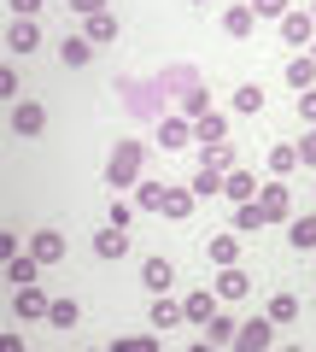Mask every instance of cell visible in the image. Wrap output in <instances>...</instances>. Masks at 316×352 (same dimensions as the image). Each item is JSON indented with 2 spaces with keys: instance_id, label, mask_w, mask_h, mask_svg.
Segmentation results:
<instances>
[{
  "instance_id": "1",
  "label": "cell",
  "mask_w": 316,
  "mask_h": 352,
  "mask_svg": "<svg viewBox=\"0 0 316 352\" xmlns=\"http://www.w3.org/2000/svg\"><path fill=\"white\" fill-rule=\"evenodd\" d=\"M141 159H147L141 141H117L112 159H106V182H112V188H135L141 182Z\"/></svg>"
},
{
  "instance_id": "2",
  "label": "cell",
  "mask_w": 316,
  "mask_h": 352,
  "mask_svg": "<svg viewBox=\"0 0 316 352\" xmlns=\"http://www.w3.org/2000/svg\"><path fill=\"white\" fill-rule=\"evenodd\" d=\"M258 212H264V223H287V217H293V194L287 188H281V182H269V188H258Z\"/></svg>"
},
{
  "instance_id": "3",
  "label": "cell",
  "mask_w": 316,
  "mask_h": 352,
  "mask_svg": "<svg viewBox=\"0 0 316 352\" xmlns=\"http://www.w3.org/2000/svg\"><path fill=\"white\" fill-rule=\"evenodd\" d=\"M47 305H53V300H47V288H41V282H29V288H18V294H12V311L24 317V323L47 317Z\"/></svg>"
},
{
  "instance_id": "4",
  "label": "cell",
  "mask_w": 316,
  "mask_h": 352,
  "mask_svg": "<svg viewBox=\"0 0 316 352\" xmlns=\"http://www.w3.org/2000/svg\"><path fill=\"white\" fill-rule=\"evenodd\" d=\"M12 129L18 135H41L47 129V106L41 100H12Z\"/></svg>"
},
{
  "instance_id": "5",
  "label": "cell",
  "mask_w": 316,
  "mask_h": 352,
  "mask_svg": "<svg viewBox=\"0 0 316 352\" xmlns=\"http://www.w3.org/2000/svg\"><path fill=\"white\" fill-rule=\"evenodd\" d=\"M228 352H269V323H264V317L241 323V329H234V340H228Z\"/></svg>"
},
{
  "instance_id": "6",
  "label": "cell",
  "mask_w": 316,
  "mask_h": 352,
  "mask_svg": "<svg viewBox=\"0 0 316 352\" xmlns=\"http://www.w3.org/2000/svg\"><path fill=\"white\" fill-rule=\"evenodd\" d=\"M29 258L36 264H59L64 258V235L59 229H36V235H29Z\"/></svg>"
},
{
  "instance_id": "7",
  "label": "cell",
  "mask_w": 316,
  "mask_h": 352,
  "mask_svg": "<svg viewBox=\"0 0 316 352\" xmlns=\"http://www.w3.org/2000/svg\"><path fill=\"white\" fill-rule=\"evenodd\" d=\"M6 47H12V53H36V47H41V24H36V18H12Z\"/></svg>"
},
{
  "instance_id": "8",
  "label": "cell",
  "mask_w": 316,
  "mask_h": 352,
  "mask_svg": "<svg viewBox=\"0 0 316 352\" xmlns=\"http://www.w3.org/2000/svg\"><path fill=\"white\" fill-rule=\"evenodd\" d=\"M193 141H199V147H217V141H228V118H223V112L193 118Z\"/></svg>"
},
{
  "instance_id": "9",
  "label": "cell",
  "mask_w": 316,
  "mask_h": 352,
  "mask_svg": "<svg viewBox=\"0 0 316 352\" xmlns=\"http://www.w3.org/2000/svg\"><path fill=\"white\" fill-rule=\"evenodd\" d=\"M205 252H211V264H217V270H228V264L241 258V235H223V229H217V235L205 241Z\"/></svg>"
},
{
  "instance_id": "10",
  "label": "cell",
  "mask_w": 316,
  "mask_h": 352,
  "mask_svg": "<svg viewBox=\"0 0 316 352\" xmlns=\"http://www.w3.org/2000/svg\"><path fill=\"white\" fill-rule=\"evenodd\" d=\"M217 317V294H188V300H182V323H211Z\"/></svg>"
},
{
  "instance_id": "11",
  "label": "cell",
  "mask_w": 316,
  "mask_h": 352,
  "mask_svg": "<svg viewBox=\"0 0 316 352\" xmlns=\"http://www.w3.org/2000/svg\"><path fill=\"white\" fill-rule=\"evenodd\" d=\"M281 36H287L293 47H304V41H316V18L311 12H287L281 18Z\"/></svg>"
},
{
  "instance_id": "12",
  "label": "cell",
  "mask_w": 316,
  "mask_h": 352,
  "mask_svg": "<svg viewBox=\"0 0 316 352\" xmlns=\"http://www.w3.org/2000/svg\"><path fill=\"white\" fill-rule=\"evenodd\" d=\"M287 241L299 252H316V212H304V217H287Z\"/></svg>"
},
{
  "instance_id": "13",
  "label": "cell",
  "mask_w": 316,
  "mask_h": 352,
  "mask_svg": "<svg viewBox=\"0 0 316 352\" xmlns=\"http://www.w3.org/2000/svg\"><path fill=\"white\" fill-rule=\"evenodd\" d=\"M223 194H228L234 206H252V200H258V182H252L246 170H228V176H223Z\"/></svg>"
},
{
  "instance_id": "14",
  "label": "cell",
  "mask_w": 316,
  "mask_h": 352,
  "mask_svg": "<svg viewBox=\"0 0 316 352\" xmlns=\"http://www.w3.org/2000/svg\"><path fill=\"white\" fill-rule=\"evenodd\" d=\"M188 141H193V124H188V118H165V124H158V147L176 153V147H188Z\"/></svg>"
},
{
  "instance_id": "15",
  "label": "cell",
  "mask_w": 316,
  "mask_h": 352,
  "mask_svg": "<svg viewBox=\"0 0 316 352\" xmlns=\"http://www.w3.org/2000/svg\"><path fill=\"white\" fill-rule=\"evenodd\" d=\"M246 288H252V276H246L241 264H228V270H217V294H223V300H241Z\"/></svg>"
},
{
  "instance_id": "16",
  "label": "cell",
  "mask_w": 316,
  "mask_h": 352,
  "mask_svg": "<svg viewBox=\"0 0 316 352\" xmlns=\"http://www.w3.org/2000/svg\"><path fill=\"white\" fill-rule=\"evenodd\" d=\"M141 282H147L152 294H170V282H176V276H170V258H147V264H141Z\"/></svg>"
},
{
  "instance_id": "17",
  "label": "cell",
  "mask_w": 316,
  "mask_h": 352,
  "mask_svg": "<svg viewBox=\"0 0 316 352\" xmlns=\"http://www.w3.org/2000/svg\"><path fill=\"white\" fill-rule=\"evenodd\" d=\"M94 252H100V258H123V252H129V235H123V229H112V223H106L100 235H94Z\"/></svg>"
},
{
  "instance_id": "18",
  "label": "cell",
  "mask_w": 316,
  "mask_h": 352,
  "mask_svg": "<svg viewBox=\"0 0 316 352\" xmlns=\"http://www.w3.org/2000/svg\"><path fill=\"white\" fill-rule=\"evenodd\" d=\"M199 164H205V170H217V176H228V170H234V147H228V141L199 147Z\"/></svg>"
},
{
  "instance_id": "19",
  "label": "cell",
  "mask_w": 316,
  "mask_h": 352,
  "mask_svg": "<svg viewBox=\"0 0 316 352\" xmlns=\"http://www.w3.org/2000/svg\"><path fill=\"white\" fill-rule=\"evenodd\" d=\"M287 82L299 88V94H304V88H316V59H311V53H299V59H287Z\"/></svg>"
},
{
  "instance_id": "20",
  "label": "cell",
  "mask_w": 316,
  "mask_h": 352,
  "mask_svg": "<svg viewBox=\"0 0 316 352\" xmlns=\"http://www.w3.org/2000/svg\"><path fill=\"white\" fill-rule=\"evenodd\" d=\"M165 182H147V176H141V182H135V206H141V212H165Z\"/></svg>"
},
{
  "instance_id": "21",
  "label": "cell",
  "mask_w": 316,
  "mask_h": 352,
  "mask_svg": "<svg viewBox=\"0 0 316 352\" xmlns=\"http://www.w3.org/2000/svg\"><path fill=\"white\" fill-rule=\"evenodd\" d=\"M6 282H18V288H29V282H41V264L29 258V252H18V258L6 264Z\"/></svg>"
},
{
  "instance_id": "22",
  "label": "cell",
  "mask_w": 316,
  "mask_h": 352,
  "mask_svg": "<svg viewBox=\"0 0 316 352\" xmlns=\"http://www.w3.org/2000/svg\"><path fill=\"white\" fill-rule=\"evenodd\" d=\"M293 317H299V300H293V294H276V300L264 305V323L276 329V323H293Z\"/></svg>"
},
{
  "instance_id": "23",
  "label": "cell",
  "mask_w": 316,
  "mask_h": 352,
  "mask_svg": "<svg viewBox=\"0 0 316 352\" xmlns=\"http://www.w3.org/2000/svg\"><path fill=\"white\" fill-rule=\"evenodd\" d=\"M234 329H241V323H234V317H228V311H217V317H211V323H205V340H211V346H217V352H223V346H228V340H234Z\"/></svg>"
},
{
  "instance_id": "24",
  "label": "cell",
  "mask_w": 316,
  "mask_h": 352,
  "mask_svg": "<svg viewBox=\"0 0 316 352\" xmlns=\"http://www.w3.org/2000/svg\"><path fill=\"white\" fill-rule=\"evenodd\" d=\"M82 24H88V30H82V41H88V47H94V41H112V36H117V18H112V12H94V18H82Z\"/></svg>"
},
{
  "instance_id": "25",
  "label": "cell",
  "mask_w": 316,
  "mask_h": 352,
  "mask_svg": "<svg viewBox=\"0 0 316 352\" xmlns=\"http://www.w3.org/2000/svg\"><path fill=\"white\" fill-rule=\"evenodd\" d=\"M182 323V305L170 300V294H158V300H152V329H176Z\"/></svg>"
},
{
  "instance_id": "26",
  "label": "cell",
  "mask_w": 316,
  "mask_h": 352,
  "mask_svg": "<svg viewBox=\"0 0 316 352\" xmlns=\"http://www.w3.org/2000/svg\"><path fill=\"white\" fill-rule=\"evenodd\" d=\"M205 112H211V94H205V82H199V88L182 94V112H176V118H188V124H193V118H205Z\"/></svg>"
},
{
  "instance_id": "27",
  "label": "cell",
  "mask_w": 316,
  "mask_h": 352,
  "mask_svg": "<svg viewBox=\"0 0 316 352\" xmlns=\"http://www.w3.org/2000/svg\"><path fill=\"white\" fill-rule=\"evenodd\" d=\"M188 212H193V188H170L165 194V217H170V223H182Z\"/></svg>"
},
{
  "instance_id": "28",
  "label": "cell",
  "mask_w": 316,
  "mask_h": 352,
  "mask_svg": "<svg viewBox=\"0 0 316 352\" xmlns=\"http://www.w3.org/2000/svg\"><path fill=\"white\" fill-rule=\"evenodd\" d=\"M252 24H258L252 6H228V12H223V30H228V36H252Z\"/></svg>"
},
{
  "instance_id": "29",
  "label": "cell",
  "mask_w": 316,
  "mask_h": 352,
  "mask_svg": "<svg viewBox=\"0 0 316 352\" xmlns=\"http://www.w3.org/2000/svg\"><path fill=\"white\" fill-rule=\"evenodd\" d=\"M59 59L71 65V71H82V65L94 59V47H88V41H82V36H71V41H64V47H59Z\"/></svg>"
},
{
  "instance_id": "30",
  "label": "cell",
  "mask_w": 316,
  "mask_h": 352,
  "mask_svg": "<svg viewBox=\"0 0 316 352\" xmlns=\"http://www.w3.org/2000/svg\"><path fill=\"white\" fill-rule=\"evenodd\" d=\"M47 323L53 329H76V300H53L47 305Z\"/></svg>"
},
{
  "instance_id": "31",
  "label": "cell",
  "mask_w": 316,
  "mask_h": 352,
  "mask_svg": "<svg viewBox=\"0 0 316 352\" xmlns=\"http://www.w3.org/2000/svg\"><path fill=\"white\" fill-rule=\"evenodd\" d=\"M258 106H264V88H258V82H241V88H234V112H258Z\"/></svg>"
},
{
  "instance_id": "32",
  "label": "cell",
  "mask_w": 316,
  "mask_h": 352,
  "mask_svg": "<svg viewBox=\"0 0 316 352\" xmlns=\"http://www.w3.org/2000/svg\"><path fill=\"white\" fill-rule=\"evenodd\" d=\"M106 352H158V340L152 335H123V340H112Z\"/></svg>"
},
{
  "instance_id": "33",
  "label": "cell",
  "mask_w": 316,
  "mask_h": 352,
  "mask_svg": "<svg viewBox=\"0 0 316 352\" xmlns=\"http://www.w3.org/2000/svg\"><path fill=\"white\" fill-rule=\"evenodd\" d=\"M199 194H205V200H211V194H223V176L205 170V164H199V176H193V200H199Z\"/></svg>"
},
{
  "instance_id": "34",
  "label": "cell",
  "mask_w": 316,
  "mask_h": 352,
  "mask_svg": "<svg viewBox=\"0 0 316 352\" xmlns=\"http://www.w3.org/2000/svg\"><path fill=\"white\" fill-rule=\"evenodd\" d=\"M246 6H252V18H287L293 12L287 0H246Z\"/></svg>"
},
{
  "instance_id": "35",
  "label": "cell",
  "mask_w": 316,
  "mask_h": 352,
  "mask_svg": "<svg viewBox=\"0 0 316 352\" xmlns=\"http://www.w3.org/2000/svg\"><path fill=\"white\" fill-rule=\"evenodd\" d=\"M293 164H299V153H293V147H269V170H276V176H287Z\"/></svg>"
},
{
  "instance_id": "36",
  "label": "cell",
  "mask_w": 316,
  "mask_h": 352,
  "mask_svg": "<svg viewBox=\"0 0 316 352\" xmlns=\"http://www.w3.org/2000/svg\"><path fill=\"white\" fill-rule=\"evenodd\" d=\"M129 223H135V206L117 194V200H112V229H123V235H129Z\"/></svg>"
},
{
  "instance_id": "37",
  "label": "cell",
  "mask_w": 316,
  "mask_h": 352,
  "mask_svg": "<svg viewBox=\"0 0 316 352\" xmlns=\"http://www.w3.org/2000/svg\"><path fill=\"white\" fill-rule=\"evenodd\" d=\"M234 229H264V212H258V206H241V212H234Z\"/></svg>"
},
{
  "instance_id": "38",
  "label": "cell",
  "mask_w": 316,
  "mask_h": 352,
  "mask_svg": "<svg viewBox=\"0 0 316 352\" xmlns=\"http://www.w3.org/2000/svg\"><path fill=\"white\" fill-rule=\"evenodd\" d=\"M299 118L316 129V88H304V94H299Z\"/></svg>"
},
{
  "instance_id": "39",
  "label": "cell",
  "mask_w": 316,
  "mask_h": 352,
  "mask_svg": "<svg viewBox=\"0 0 316 352\" xmlns=\"http://www.w3.org/2000/svg\"><path fill=\"white\" fill-rule=\"evenodd\" d=\"M12 94H18V71H12V65H0V100H12Z\"/></svg>"
},
{
  "instance_id": "40",
  "label": "cell",
  "mask_w": 316,
  "mask_h": 352,
  "mask_svg": "<svg viewBox=\"0 0 316 352\" xmlns=\"http://www.w3.org/2000/svg\"><path fill=\"white\" fill-rule=\"evenodd\" d=\"M293 153H299V164H316V129H311V135H304Z\"/></svg>"
},
{
  "instance_id": "41",
  "label": "cell",
  "mask_w": 316,
  "mask_h": 352,
  "mask_svg": "<svg viewBox=\"0 0 316 352\" xmlns=\"http://www.w3.org/2000/svg\"><path fill=\"white\" fill-rule=\"evenodd\" d=\"M71 12H82V18H94V12H106V0H71Z\"/></svg>"
},
{
  "instance_id": "42",
  "label": "cell",
  "mask_w": 316,
  "mask_h": 352,
  "mask_svg": "<svg viewBox=\"0 0 316 352\" xmlns=\"http://www.w3.org/2000/svg\"><path fill=\"white\" fill-rule=\"evenodd\" d=\"M6 6H12L18 18H36V12H41V0H6Z\"/></svg>"
},
{
  "instance_id": "43",
  "label": "cell",
  "mask_w": 316,
  "mask_h": 352,
  "mask_svg": "<svg viewBox=\"0 0 316 352\" xmlns=\"http://www.w3.org/2000/svg\"><path fill=\"white\" fill-rule=\"evenodd\" d=\"M18 258V235H0V264H12Z\"/></svg>"
},
{
  "instance_id": "44",
  "label": "cell",
  "mask_w": 316,
  "mask_h": 352,
  "mask_svg": "<svg viewBox=\"0 0 316 352\" xmlns=\"http://www.w3.org/2000/svg\"><path fill=\"white\" fill-rule=\"evenodd\" d=\"M0 352H24V335H18V329H12V335H0Z\"/></svg>"
},
{
  "instance_id": "45",
  "label": "cell",
  "mask_w": 316,
  "mask_h": 352,
  "mask_svg": "<svg viewBox=\"0 0 316 352\" xmlns=\"http://www.w3.org/2000/svg\"><path fill=\"white\" fill-rule=\"evenodd\" d=\"M193 352H217V346H211V340H199V346H193Z\"/></svg>"
},
{
  "instance_id": "46",
  "label": "cell",
  "mask_w": 316,
  "mask_h": 352,
  "mask_svg": "<svg viewBox=\"0 0 316 352\" xmlns=\"http://www.w3.org/2000/svg\"><path fill=\"white\" fill-rule=\"evenodd\" d=\"M281 352H304V346H281Z\"/></svg>"
},
{
  "instance_id": "47",
  "label": "cell",
  "mask_w": 316,
  "mask_h": 352,
  "mask_svg": "<svg viewBox=\"0 0 316 352\" xmlns=\"http://www.w3.org/2000/svg\"><path fill=\"white\" fill-rule=\"evenodd\" d=\"M311 59H316V41H311Z\"/></svg>"
},
{
  "instance_id": "48",
  "label": "cell",
  "mask_w": 316,
  "mask_h": 352,
  "mask_svg": "<svg viewBox=\"0 0 316 352\" xmlns=\"http://www.w3.org/2000/svg\"><path fill=\"white\" fill-rule=\"evenodd\" d=\"M311 18H316V0H311Z\"/></svg>"
},
{
  "instance_id": "49",
  "label": "cell",
  "mask_w": 316,
  "mask_h": 352,
  "mask_svg": "<svg viewBox=\"0 0 316 352\" xmlns=\"http://www.w3.org/2000/svg\"><path fill=\"white\" fill-rule=\"evenodd\" d=\"M94 352H100V346H94Z\"/></svg>"
}]
</instances>
